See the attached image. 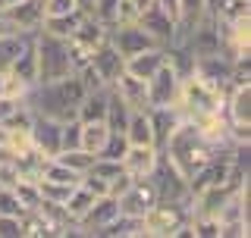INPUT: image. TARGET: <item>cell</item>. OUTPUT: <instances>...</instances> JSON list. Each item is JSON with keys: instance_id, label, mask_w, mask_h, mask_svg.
Segmentation results:
<instances>
[{"instance_id": "1", "label": "cell", "mask_w": 251, "mask_h": 238, "mask_svg": "<svg viewBox=\"0 0 251 238\" xmlns=\"http://www.w3.org/2000/svg\"><path fill=\"white\" fill-rule=\"evenodd\" d=\"M232 147H235V144H232ZM232 147L217 144V141L210 138L207 132H201L195 122L182 119V122L173 129V135L167 138V144H163L160 150L170 157V163L176 166V169L182 172L185 179H192L195 172H198L201 166H207L214 157H229Z\"/></svg>"}, {"instance_id": "2", "label": "cell", "mask_w": 251, "mask_h": 238, "mask_svg": "<svg viewBox=\"0 0 251 238\" xmlns=\"http://www.w3.org/2000/svg\"><path fill=\"white\" fill-rule=\"evenodd\" d=\"M85 94H88V88L78 78V72H69L57 78V82H38L35 88H28L25 104L38 116H50V119L66 122V119H73L78 113V104L85 100Z\"/></svg>"}, {"instance_id": "3", "label": "cell", "mask_w": 251, "mask_h": 238, "mask_svg": "<svg viewBox=\"0 0 251 238\" xmlns=\"http://www.w3.org/2000/svg\"><path fill=\"white\" fill-rule=\"evenodd\" d=\"M35 53H38V82H57L63 75L75 72L66 38H57L50 31L38 28L35 31Z\"/></svg>"}, {"instance_id": "4", "label": "cell", "mask_w": 251, "mask_h": 238, "mask_svg": "<svg viewBox=\"0 0 251 238\" xmlns=\"http://www.w3.org/2000/svg\"><path fill=\"white\" fill-rule=\"evenodd\" d=\"M192 219V201L185 204H170V201H157L151 210L141 216V229L148 238H173Z\"/></svg>"}, {"instance_id": "5", "label": "cell", "mask_w": 251, "mask_h": 238, "mask_svg": "<svg viewBox=\"0 0 251 238\" xmlns=\"http://www.w3.org/2000/svg\"><path fill=\"white\" fill-rule=\"evenodd\" d=\"M151 182H154V188H157V201H170V204L192 201L188 179L170 163V157L163 154V150H160V157H157V166H154V172H151Z\"/></svg>"}, {"instance_id": "6", "label": "cell", "mask_w": 251, "mask_h": 238, "mask_svg": "<svg viewBox=\"0 0 251 238\" xmlns=\"http://www.w3.org/2000/svg\"><path fill=\"white\" fill-rule=\"evenodd\" d=\"M107 41L120 50V57H135V53L148 50V47H160L154 41L151 35H148L145 28L138 25V22H123V25H110L107 28Z\"/></svg>"}, {"instance_id": "7", "label": "cell", "mask_w": 251, "mask_h": 238, "mask_svg": "<svg viewBox=\"0 0 251 238\" xmlns=\"http://www.w3.org/2000/svg\"><path fill=\"white\" fill-rule=\"evenodd\" d=\"M179 85H182V75H179L170 63H163V66L148 78V107H176Z\"/></svg>"}, {"instance_id": "8", "label": "cell", "mask_w": 251, "mask_h": 238, "mask_svg": "<svg viewBox=\"0 0 251 238\" xmlns=\"http://www.w3.org/2000/svg\"><path fill=\"white\" fill-rule=\"evenodd\" d=\"M120 201V213H126V216H145L148 210L157 204V188H154V182L151 176L148 179H132L129 182V188L116 197Z\"/></svg>"}, {"instance_id": "9", "label": "cell", "mask_w": 251, "mask_h": 238, "mask_svg": "<svg viewBox=\"0 0 251 238\" xmlns=\"http://www.w3.org/2000/svg\"><path fill=\"white\" fill-rule=\"evenodd\" d=\"M120 216V201H116L113 194H100V197H94V204L88 210L78 216V235H98L104 226H110L113 219Z\"/></svg>"}, {"instance_id": "10", "label": "cell", "mask_w": 251, "mask_h": 238, "mask_svg": "<svg viewBox=\"0 0 251 238\" xmlns=\"http://www.w3.org/2000/svg\"><path fill=\"white\" fill-rule=\"evenodd\" d=\"M135 22H138V25L145 28V31H148V35H151L160 47L173 44V41H176V35H179V22L173 19L170 13H163L157 3H148L145 10L138 13V19H135Z\"/></svg>"}, {"instance_id": "11", "label": "cell", "mask_w": 251, "mask_h": 238, "mask_svg": "<svg viewBox=\"0 0 251 238\" xmlns=\"http://www.w3.org/2000/svg\"><path fill=\"white\" fill-rule=\"evenodd\" d=\"M60 129H63L60 119L31 113V122H28L31 147H35L41 157H57V154H60Z\"/></svg>"}, {"instance_id": "12", "label": "cell", "mask_w": 251, "mask_h": 238, "mask_svg": "<svg viewBox=\"0 0 251 238\" xmlns=\"http://www.w3.org/2000/svg\"><path fill=\"white\" fill-rule=\"evenodd\" d=\"M192 75H198L201 82L214 85L220 91H229V85H232V57H226V53L198 57L195 66H192Z\"/></svg>"}, {"instance_id": "13", "label": "cell", "mask_w": 251, "mask_h": 238, "mask_svg": "<svg viewBox=\"0 0 251 238\" xmlns=\"http://www.w3.org/2000/svg\"><path fill=\"white\" fill-rule=\"evenodd\" d=\"M223 116L229 129H251V85H229Z\"/></svg>"}, {"instance_id": "14", "label": "cell", "mask_w": 251, "mask_h": 238, "mask_svg": "<svg viewBox=\"0 0 251 238\" xmlns=\"http://www.w3.org/2000/svg\"><path fill=\"white\" fill-rule=\"evenodd\" d=\"M88 66L94 69V75L100 78V82L107 85H113L116 82V75L126 69V57H120V50H116L110 41H100L98 47L91 50V57H88Z\"/></svg>"}, {"instance_id": "15", "label": "cell", "mask_w": 251, "mask_h": 238, "mask_svg": "<svg viewBox=\"0 0 251 238\" xmlns=\"http://www.w3.org/2000/svg\"><path fill=\"white\" fill-rule=\"evenodd\" d=\"M157 157H160V150H157L154 144H129L120 163H123L126 176H132V179H148V176L154 172V166H157Z\"/></svg>"}, {"instance_id": "16", "label": "cell", "mask_w": 251, "mask_h": 238, "mask_svg": "<svg viewBox=\"0 0 251 238\" xmlns=\"http://www.w3.org/2000/svg\"><path fill=\"white\" fill-rule=\"evenodd\" d=\"M19 85H25V88H35L38 85V53H35V35H28V41L22 44V50L16 53V60L10 63V69H6Z\"/></svg>"}, {"instance_id": "17", "label": "cell", "mask_w": 251, "mask_h": 238, "mask_svg": "<svg viewBox=\"0 0 251 238\" xmlns=\"http://www.w3.org/2000/svg\"><path fill=\"white\" fill-rule=\"evenodd\" d=\"M16 31H38L44 25V0H19L3 13Z\"/></svg>"}, {"instance_id": "18", "label": "cell", "mask_w": 251, "mask_h": 238, "mask_svg": "<svg viewBox=\"0 0 251 238\" xmlns=\"http://www.w3.org/2000/svg\"><path fill=\"white\" fill-rule=\"evenodd\" d=\"M110 88L120 94V97H123L132 110H148V82L135 78L132 72H126V69H123V72L116 75V82L110 85Z\"/></svg>"}, {"instance_id": "19", "label": "cell", "mask_w": 251, "mask_h": 238, "mask_svg": "<svg viewBox=\"0 0 251 238\" xmlns=\"http://www.w3.org/2000/svg\"><path fill=\"white\" fill-rule=\"evenodd\" d=\"M163 63H167V47H148V50H141V53L126 60V72H132L135 78L148 82Z\"/></svg>"}, {"instance_id": "20", "label": "cell", "mask_w": 251, "mask_h": 238, "mask_svg": "<svg viewBox=\"0 0 251 238\" xmlns=\"http://www.w3.org/2000/svg\"><path fill=\"white\" fill-rule=\"evenodd\" d=\"M148 116H151V132H154V147L160 150L167 144V138L173 135L179 122H182V113L176 107H148Z\"/></svg>"}, {"instance_id": "21", "label": "cell", "mask_w": 251, "mask_h": 238, "mask_svg": "<svg viewBox=\"0 0 251 238\" xmlns=\"http://www.w3.org/2000/svg\"><path fill=\"white\" fill-rule=\"evenodd\" d=\"M123 135H126L129 144H154V132H151V116H148V110H132Z\"/></svg>"}, {"instance_id": "22", "label": "cell", "mask_w": 251, "mask_h": 238, "mask_svg": "<svg viewBox=\"0 0 251 238\" xmlns=\"http://www.w3.org/2000/svg\"><path fill=\"white\" fill-rule=\"evenodd\" d=\"M98 238H145V229H141L138 216H126V213H120L110 226L100 229Z\"/></svg>"}, {"instance_id": "23", "label": "cell", "mask_w": 251, "mask_h": 238, "mask_svg": "<svg viewBox=\"0 0 251 238\" xmlns=\"http://www.w3.org/2000/svg\"><path fill=\"white\" fill-rule=\"evenodd\" d=\"M207 16H210L207 13V0H179V35H185L188 28H195L198 22L207 19Z\"/></svg>"}, {"instance_id": "24", "label": "cell", "mask_w": 251, "mask_h": 238, "mask_svg": "<svg viewBox=\"0 0 251 238\" xmlns=\"http://www.w3.org/2000/svg\"><path fill=\"white\" fill-rule=\"evenodd\" d=\"M85 13H88V10L82 6V10H73V13H66V16H47L41 28L50 31V35H57V38H69L78 28V22L85 19Z\"/></svg>"}, {"instance_id": "25", "label": "cell", "mask_w": 251, "mask_h": 238, "mask_svg": "<svg viewBox=\"0 0 251 238\" xmlns=\"http://www.w3.org/2000/svg\"><path fill=\"white\" fill-rule=\"evenodd\" d=\"M107 135H110V125L104 122V119L82 122V147L88 150V154L98 157V154H100V147H104V141H107Z\"/></svg>"}, {"instance_id": "26", "label": "cell", "mask_w": 251, "mask_h": 238, "mask_svg": "<svg viewBox=\"0 0 251 238\" xmlns=\"http://www.w3.org/2000/svg\"><path fill=\"white\" fill-rule=\"evenodd\" d=\"M94 197H98V194H91L88 188H85L82 182H78L73 191H69V197L63 201V210H66V216L73 219V223H78V216H82V213H85V210H88L91 204H94Z\"/></svg>"}, {"instance_id": "27", "label": "cell", "mask_w": 251, "mask_h": 238, "mask_svg": "<svg viewBox=\"0 0 251 238\" xmlns=\"http://www.w3.org/2000/svg\"><path fill=\"white\" fill-rule=\"evenodd\" d=\"M28 35H35V31H13V35H0V72L10 69V63L16 60V53L22 50V44L28 41Z\"/></svg>"}, {"instance_id": "28", "label": "cell", "mask_w": 251, "mask_h": 238, "mask_svg": "<svg viewBox=\"0 0 251 238\" xmlns=\"http://www.w3.org/2000/svg\"><path fill=\"white\" fill-rule=\"evenodd\" d=\"M57 160L66 163L73 172H78V176H85V172L91 169V163H94V154H88L85 147H75V150H60Z\"/></svg>"}, {"instance_id": "29", "label": "cell", "mask_w": 251, "mask_h": 238, "mask_svg": "<svg viewBox=\"0 0 251 238\" xmlns=\"http://www.w3.org/2000/svg\"><path fill=\"white\" fill-rule=\"evenodd\" d=\"M13 188V194L19 197V204L25 210H38L41 207V191H38V182H28V179H19L16 185H10Z\"/></svg>"}, {"instance_id": "30", "label": "cell", "mask_w": 251, "mask_h": 238, "mask_svg": "<svg viewBox=\"0 0 251 238\" xmlns=\"http://www.w3.org/2000/svg\"><path fill=\"white\" fill-rule=\"evenodd\" d=\"M75 147H82V119L78 116L66 119L60 129V150H75Z\"/></svg>"}, {"instance_id": "31", "label": "cell", "mask_w": 251, "mask_h": 238, "mask_svg": "<svg viewBox=\"0 0 251 238\" xmlns=\"http://www.w3.org/2000/svg\"><path fill=\"white\" fill-rule=\"evenodd\" d=\"M73 188H75V185H63V182H47V179L38 182L41 201H47V204H60V207H63V201L69 197V191H73Z\"/></svg>"}, {"instance_id": "32", "label": "cell", "mask_w": 251, "mask_h": 238, "mask_svg": "<svg viewBox=\"0 0 251 238\" xmlns=\"http://www.w3.org/2000/svg\"><path fill=\"white\" fill-rule=\"evenodd\" d=\"M126 147H129V141H126V135H123V132H110L98 157H107V160H123Z\"/></svg>"}, {"instance_id": "33", "label": "cell", "mask_w": 251, "mask_h": 238, "mask_svg": "<svg viewBox=\"0 0 251 238\" xmlns=\"http://www.w3.org/2000/svg\"><path fill=\"white\" fill-rule=\"evenodd\" d=\"M22 213H25V207L13 194V188H0V216H22Z\"/></svg>"}, {"instance_id": "34", "label": "cell", "mask_w": 251, "mask_h": 238, "mask_svg": "<svg viewBox=\"0 0 251 238\" xmlns=\"http://www.w3.org/2000/svg\"><path fill=\"white\" fill-rule=\"evenodd\" d=\"M73 10H82L78 0H44V19L47 16H66Z\"/></svg>"}, {"instance_id": "35", "label": "cell", "mask_w": 251, "mask_h": 238, "mask_svg": "<svg viewBox=\"0 0 251 238\" xmlns=\"http://www.w3.org/2000/svg\"><path fill=\"white\" fill-rule=\"evenodd\" d=\"M0 238H22V219L19 216H0Z\"/></svg>"}, {"instance_id": "36", "label": "cell", "mask_w": 251, "mask_h": 238, "mask_svg": "<svg viewBox=\"0 0 251 238\" xmlns=\"http://www.w3.org/2000/svg\"><path fill=\"white\" fill-rule=\"evenodd\" d=\"M13 31H16V28H13V22L6 19L3 13H0V35H13Z\"/></svg>"}, {"instance_id": "37", "label": "cell", "mask_w": 251, "mask_h": 238, "mask_svg": "<svg viewBox=\"0 0 251 238\" xmlns=\"http://www.w3.org/2000/svg\"><path fill=\"white\" fill-rule=\"evenodd\" d=\"M16 3H19V0H0V13H6V10H10V6H16Z\"/></svg>"}, {"instance_id": "38", "label": "cell", "mask_w": 251, "mask_h": 238, "mask_svg": "<svg viewBox=\"0 0 251 238\" xmlns=\"http://www.w3.org/2000/svg\"><path fill=\"white\" fill-rule=\"evenodd\" d=\"M132 3H135L138 10H145V6H148V3H154V0H132Z\"/></svg>"}]
</instances>
